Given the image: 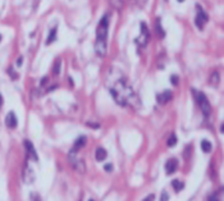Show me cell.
I'll list each match as a JSON object with an SVG mask.
<instances>
[{"mask_svg": "<svg viewBox=\"0 0 224 201\" xmlns=\"http://www.w3.org/2000/svg\"><path fill=\"white\" fill-rule=\"evenodd\" d=\"M56 40V27H54L53 30L50 31L49 33V37H47V40H46V45H50V44H53V42Z\"/></svg>", "mask_w": 224, "mask_h": 201, "instance_id": "9a60e30c", "label": "cell"}, {"mask_svg": "<svg viewBox=\"0 0 224 201\" xmlns=\"http://www.w3.org/2000/svg\"><path fill=\"white\" fill-rule=\"evenodd\" d=\"M168 200H169V195L164 191V192L161 194V199H160V201H168Z\"/></svg>", "mask_w": 224, "mask_h": 201, "instance_id": "cb8c5ba5", "label": "cell"}, {"mask_svg": "<svg viewBox=\"0 0 224 201\" xmlns=\"http://www.w3.org/2000/svg\"><path fill=\"white\" fill-rule=\"evenodd\" d=\"M104 169H105L106 172H110V170L113 169V165H112V164H106L105 166H104Z\"/></svg>", "mask_w": 224, "mask_h": 201, "instance_id": "83f0119b", "label": "cell"}, {"mask_svg": "<svg viewBox=\"0 0 224 201\" xmlns=\"http://www.w3.org/2000/svg\"><path fill=\"white\" fill-rule=\"evenodd\" d=\"M9 73H10V77H12V80H17V78H18V74H17L14 70L9 69Z\"/></svg>", "mask_w": 224, "mask_h": 201, "instance_id": "d4e9b609", "label": "cell"}, {"mask_svg": "<svg viewBox=\"0 0 224 201\" xmlns=\"http://www.w3.org/2000/svg\"><path fill=\"white\" fill-rule=\"evenodd\" d=\"M166 143H168V146H169V147H173V146L175 145V143H177V137H175V135H172V136L168 138Z\"/></svg>", "mask_w": 224, "mask_h": 201, "instance_id": "44dd1931", "label": "cell"}, {"mask_svg": "<svg viewBox=\"0 0 224 201\" xmlns=\"http://www.w3.org/2000/svg\"><path fill=\"white\" fill-rule=\"evenodd\" d=\"M25 147H26V150H27L28 156L32 158L33 160H37V154H36V150H35V147H33L32 142L28 141V140H26V141H25Z\"/></svg>", "mask_w": 224, "mask_h": 201, "instance_id": "8fae6325", "label": "cell"}, {"mask_svg": "<svg viewBox=\"0 0 224 201\" xmlns=\"http://www.w3.org/2000/svg\"><path fill=\"white\" fill-rule=\"evenodd\" d=\"M60 67H61V60L60 59H56L55 63H54V67H53V73L55 76H59L60 73Z\"/></svg>", "mask_w": 224, "mask_h": 201, "instance_id": "d6986e66", "label": "cell"}, {"mask_svg": "<svg viewBox=\"0 0 224 201\" xmlns=\"http://www.w3.org/2000/svg\"><path fill=\"white\" fill-rule=\"evenodd\" d=\"M124 2L126 0H110V4L115 9H122L123 5H124Z\"/></svg>", "mask_w": 224, "mask_h": 201, "instance_id": "ffe728a7", "label": "cell"}, {"mask_svg": "<svg viewBox=\"0 0 224 201\" xmlns=\"http://www.w3.org/2000/svg\"><path fill=\"white\" fill-rule=\"evenodd\" d=\"M170 82H172V85L177 86V85H178V82H179V78H178L175 74H173V76H172V77H170Z\"/></svg>", "mask_w": 224, "mask_h": 201, "instance_id": "603a6c76", "label": "cell"}, {"mask_svg": "<svg viewBox=\"0 0 224 201\" xmlns=\"http://www.w3.org/2000/svg\"><path fill=\"white\" fill-rule=\"evenodd\" d=\"M22 60H23V58H22V56H19L18 60H17V65H22Z\"/></svg>", "mask_w": 224, "mask_h": 201, "instance_id": "4dcf8cb0", "label": "cell"}, {"mask_svg": "<svg viewBox=\"0 0 224 201\" xmlns=\"http://www.w3.org/2000/svg\"><path fill=\"white\" fill-rule=\"evenodd\" d=\"M31 200H32V201H40V197H39V195H36V194H32V195H31Z\"/></svg>", "mask_w": 224, "mask_h": 201, "instance_id": "484cf974", "label": "cell"}, {"mask_svg": "<svg viewBox=\"0 0 224 201\" xmlns=\"http://www.w3.org/2000/svg\"><path fill=\"white\" fill-rule=\"evenodd\" d=\"M201 150L204 152H210L211 151V142L208 140H202L201 141Z\"/></svg>", "mask_w": 224, "mask_h": 201, "instance_id": "e0dca14e", "label": "cell"}, {"mask_svg": "<svg viewBox=\"0 0 224 201\" xmlns=\"http://www.w3.org/2000/svg\"><path fill=\"white\" fill-rule=\"evenodd\" d=\"M177 166H178L177 159H174V158L169 159L168 161H166V164H165V172H166V174H173L174 172L177 170Z\"/></svg>", "mask_w": 224, "mask_h": 201, "instance_id": "9c48e42d", "label": "cell"}, {"mask_svg": "<svg viewBox=\"0 0 224 201\" xmlns=\"http://www.w3.org/2000/svg\"><path fill=\"white\" fill-rule=\"evenodd\" d=\"M1 105H3V96L0 95V106H1Z\"/></svg>", "mask_w": 224, "mask_h": 201, "instance_id": "d6a6232c", "label": "cell"}, {"mask_svg": "<svg viewBox=\"0 0 224 201\" xmlns=\"http://www.w3.org/2000/svg\"><path fill=\"white\" fill-rule=\"evenodd\" d=\"M154 199H155V196H154V195H149L144 201H154Z\"/></svg>", "mask_w": 224, "mask_h": 201, "instance_id": "f1b7e54d", "label": "cell"}, {"mask_svg": "<svg viewBox=\"0 0 224 201\" xmlns=\"http://www.w3.org/2000/svg\"><path fill=\"white\" fill-rule=\"evenodd\" d=\"M86 137L85 136H81V137H78L77 140H76V142H74V147H73V150L74 151H78L79 149H82V147L86 145Z\"/></svg>", "mask_w": 224, "mask_h": 201, "instance_id": "5bb4252c", "label": "cell"}, {"mask_svg": "<svg viewBox=\"0 0 224 201\" xmlns=\"http://www.w3.org/2000/svg\"><path fill=\"white\" fill-rule=\"evenodd\" d=\"M196 10H197V14H196V20H195V25H196L199 30H204V25L209 21V17L205 13L201 5H196Z\"/></svg>", "mask_w": 224, "mask_h": 201, "instance_id": "277c9868", "label": "cell"}, {"mask_svg": "<svg viewBox=\"0 0 224 201\" xmlns=\"http://www.w3.org/2000/svg\"><path fill=\"white\" fill-rule=\"evenodd\" d=\"M172 98H173V94H172V91L166 90V91H164V92L156 95V101H158L159 104H166L168 101H170Z\"/></svg>", "mask_w": 224, "mask_h": 201, "instance_id": "ba28073f", "label": "cell"}, {"mask_svg": "<svg viewBox=\"0 0 224 201\" xmlns=\"http://www.w3.org/2000/svg\"><path fill=\"white\" fill-rule=\"evenodd\" d=\"M177 2H179V3H183V2H184V0H177Z\"/></svg>", "mask_w": 224, "mask_h": 201, "instance_id": "836d02e7", "label": "cell"}, {"mask_svg": "<svg viewBox=\"0 0 224 201\" xmlns=\"http://www.w3.org/2000/svg\"><path fill=\"white\" fill-rule=\"evenodd\" d=\"M5 124L9 127V128H16L17 124H18V121H17V117L16 114H14L13 112H9L8 116L5 118Z\"/></svg>", "mask_w": 224, "mask_h": 201, "instance_id": "30bf717a", "label": "cell"}, {"mask_svg": "<svg viewBox=\"0 0 224 201\" xmlns=\"http://www.w3.org/2000/svg\"><path fill=\"white\" fill-rule=\"evenodd\" d=\"M192 92L195 94V99H196V101L199 104L200 109H201V112L204 113L205 117H209L211 114V106H210V103L208 101L206 96L200 92V91H196V90H192Z\"/></svg>", "mask_w": 224, "mask_h": 201, "instance_id": "3957f363", "label": "cell"}, {"mask_svg": "<svg viewBox=\"0 0 224 201\" xmlns=\"http://www.w3.org/2000/svg\"><path fill=\"white\" fill-rule=\"evenodd\" d=\"M149 37H150V33H149V30H147V26L142 22L141 23V35L139 39L136 40V42L141 46H145L147 44V41H149Z\"/></svg>", "mask_w": 224, "mask_h": 201, "instance_id": "8992f818", "label": "cell"}, {"mask_svg": "<svg viewBox=\"0 0 224 201\" xmlns=\"http://www.w3.org/2000/svg\"><path fill=\"white\" fill-rule=\"evenodd\" d=\"M69 160H70V163H72L73 168L77 170L78 173H85V170H86L85 161L78 159L77 155H76V151H74V154H73V152H70V154H69Z\"/></svg>", "mask_w": 224, "mask_h": 201, "instance_id": "5b68a950", "label": "cell"}, {"mask_svg": "<svg viewBox=\"0 0 224 201\" xmlns=\"http://www.w3.org/2000/svg\"><path fill=\"white\" fill-rule=\"evenodd\" d=\"M47 81H49V78H47V77H45V78H42V80H41V85H42V86H45V85H46V82H47Z\"/></svg>", "mask_w": 224, "mask_h": 201, "instance_id": "f546056e", "label": "cell"}, {"mask_svg": "<svg viewBox=\"0 0 224 201\" xmlns=\"http://www.w3.org/2000/svg\"><path fill=\"white\" fill-rule=\"evenodd\" d=\"M109 28V16H104L99 22L96 28V42H95V51L99 56H104L106 54V37Z\"/></svg>", "mask_w": 224, "mask_h": 201, "instance_id": "7a4b0ae2", "label": "cell"}, {"mask_svg": "<svg viewBox=\"0 0 224 201\" xmlns=\"http://www.w3.org/2000/svg\"><path fill=\"white\" fill-rule=\"evenodd\" d=\"M108 156V151L105 149H103V147H99V149H96V152H95V158H96L97 161H103L105 160Z\"/></svg>", "mask_w": 224, "mask_h": 201, "instance_id": "7c38bea8", "label": "cell"}, {"mask_svg": "<svg viewBox=\"0 0 224 201\" xmlns=\"http://www.w3.org/2000/svg\"><path fill=\"white\" fill-rule=\"evenodd\" d=\"M88 201H94V200H88Z\"/></svg>", "mask_w": 224, "mask_h": 201, "instance_id": "d590c367", "label": "cell"}, {"mask_svg": "<svg viewBox=\"0 0 224 201\" xmlns=\"http://www.w3.org/2000/svg\"><path fill=\"white\" fill-rule=\"evenodd\" d=\"M209 201H219V200H218L217 196H211V197L209 199Z\"/></svg>", "mask_w": 224, "mask_h": 201, "instance_id": "1f68e13d", "label": "cell"}, {"mask_svg": "<svg viewBox=\"0 0 224 201\" xmlns=\"http://www.w3.org/2000/svg\"><path fill=\"white\" fill-rule=\"evenodd\" d=\"M106 83L108 88L117 104H119L121 106L132 105L133 108H140V99L135 94V91L132 90V86L128 78L122 72H119L118 69H112L108 74Z\"/></svg>", "mask_w": 224, "mask_h": 201, "instance_id": "6da1fadb", "label": "cell"}, {"mask_svg": "<svg viewBox=\"0 0 224 201\" xmlns=\"http://www.w3.org/2000/svg\"><path fill=\"white\" fill-rule=\"evenodd\" d=\"M172 186H173V188H174L175 192H179V191L183 190L184 183H183V182H181V181H178V179H174L173 182H172Z\"/></svg>", "mask_w": 224, "mask_h": 201, "instance_id": "2e32d148", "label": "cell"}, {"mask_svg": "<svg viewBox=\"0 0 224 201\" xmlns=\"http://www.w3.org/2000/svg\"><path fill=\"white\" fill-rule=\"evenodd\" d=\"M87 126L91 127V128H99L100 124H99V123H95V124H94V123H87Z\"/></svg>", "mask_w": 224, "mask_h": 201, "instance_id": "4316f807", "label": "cell"}, {"mask_svg": "<svg viewBox=\"0 0 224 201\" xmlns=\"http://www.w3.org/2000/svg\"><path fill=\"white\" fill-rule=\"evenodd\" d=\"M155 31H156V35L159 36V39H164L165 31L163 30V27H161L160 18H158V20H156V22H155Z\"/></svg>", "mask_w": 224, "mask_h": 201, "instance_id": "4fadbf2b", "label": "cell"}, {"mask_svg": "<svg viewBox=\"0 0 224 201\" xmlns=\"http://www.w3.org/2000/svg\"><path fill=\"white\" fill-rule=\"evenodd\" d=\"M209 81H210L211 86H218V83H219V73L218 72H213Z\"/></svg>", "mask_w": 224, "mask_h": 201, "instance_id": "ac0fdd59", "label": "cell"}, {"mask_svg": "<svg viewBox=\"0 0 224 201\" xmlns=\"http://www.w3.org/2000/svg\"><path fill=\"white\" fill-rule=\"evenodd\" d=\"M0 41H1V35H0Z\"/></svg>", "mask_w": 224, "mask_h": 201, "instance_id": "e575fe53", "label": "cell"}, {"mask_svg": "<svg viewBox=\"0 0 224 201\" xmlns=\"http://www.w3.org/2000/svg\"><path fill=\"white\" fill-rule=\"evenodd\" d=\"M131 2L137 7H144V4L147 2V0H131Z\"/></svg>", "mask_w": 224, "mask_h": 201, "instance_id": "7402d4cb", "label": "cell"}, {"mask_svg": "<svg viewBox=\"0 0 224 201\" xmlns=\"http://www.w3.org/2000/svg\"><path fill=\"white\" fill-rule=\"evenodd\" d=\"M23 181L26 182L27 184H30V183H32L33 181H35V173H33V170L28 166L27 164L25 165V169H23Z\"/></svg>", "mask_w": 224, "mask_h": 201, "instance_id": "52a82bcc", "label": "cell"}]
</instances>
